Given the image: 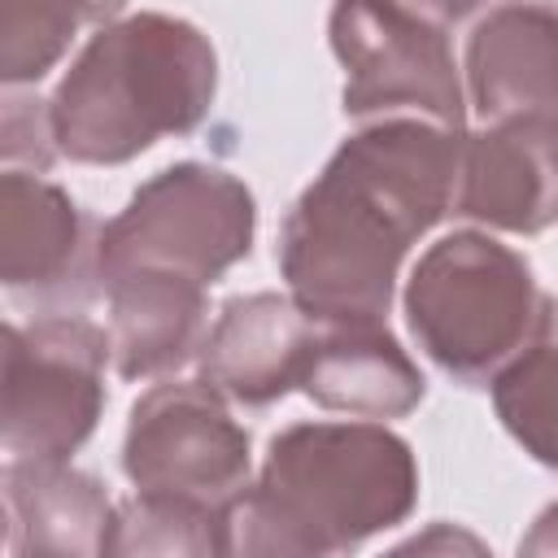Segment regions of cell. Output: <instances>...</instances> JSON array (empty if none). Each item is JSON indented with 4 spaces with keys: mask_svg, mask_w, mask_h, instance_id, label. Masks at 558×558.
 Instances as JSON below:
<instances>
[{
    "mask_svg": "<svg viewBox=\"0 0 558 558\" xmlns=\"http://www.w3.org/2000/svg\"><path fill=\"white\" fill-rule=\"evenodd\" d=\"M462 131L384 118L349 135L283 222L279 270L318 323H384L397 270L458 192Z\"/></svg>",
    "mask_w": 558,
    "mask_h": 558,
    "instance_id": "cell-1",
    "label": "cell"
},
{
    "mask_svg": "<svg viewBox=\"0 0 558 558\" xmlns=\"http://www.w3.org/2000/svg\"><path fill=\"white\" fill-rule=\"evenodd\" d=\"M414 497V453L388 427L296 423L231 506V554H340L401 523Z\"/></svg>",
    "mask_w": 558,
    "mask_h": 558,
    "instance_id": "cell-2",
    "label": "cell"
},
{
    "mask_svg": "<svg viewBox=\"0 0 558 558\" xmlns=\"http://www.w3.org/2000/svg\"><path fill=\"white\" fill-rule=\"evenodd\" d=\"M218 61L209 39L179 17L135 13L100 26L57 83V148L87 166H118L183 135L209 113Z\"/></svg>",
    "mask_w": 558,
    "mask_h": 558,
    "instance_id": "cell-3",
    "label": "cell"
},
{
    "mask_svg": "<svg viewBox=\"0 0 558 558\" xmlns=\"http://www.w3.org/2000/svg\"><path fill=\"white\" fill-rule=\"evenodd\" d=\"M418 349L462 384H493L554 331V301L532 266L480 231L432 244L405 288Z\"/></svg>",
    "mask_w": 558,
    "mask_h": 558,
    "instance_id": "cell-4",
    "label": "cell"
},
{
    "mask_svg": "<svg viewBox=\"0 0 558 558\" xmlns=\"http://www.w3.org/2000/svg\"><path fill=\"white\" fill-rule=\"evenodd\" d=\"M253 222V196L235 174L201 161L170 166L100 227V283L126 270H174L209 288L248 253Z\"/></svg>",
    "mask_w": 558,
    "mask_h": 558,
    "instance_id": "cell-5",
    "label": "cell"
},
{
    "mask_svg": "<svg viewBox=\"0 0 558 558\" xmlns=\"http://www.w3.org/2000/svg\"><path fill=\"white\" fill-rule=\"evenodd\" d=\"M109 331L78 314L4 327L0 445L9 462H65L105 405Z\"/></svg>",
    "mask_w": 558,
    "mask_h": 558,
    "instance_id": "cell-6",
    "label": "cell"
},
{
    "mask_svg": "<svg viewBox=\"0 0 558 558\" xmlns=\"http://www.w3.org/2000/svg\"><path fill=\"white\" fill-rule=\"evenodd\" d=\"M122 471L135 493L231 510L248 488V432L214 384H157L131 405Z\"/></svg>",
    "mask_w": 558,
    "mask_h": 558,
    "instance_id": "cell-7",
    "label": "cell"
},
{
    "mask_svg": "<svg viewBox=\"0 0 558 558\" xmlns=\"http://www.w3.org/2000/svg\"><path fill=\"white\" fill-rule=\"evenodd\" d=\"M331 48L344 65V113L418 109L462 131V83L445 31L405 0H336Z\"/></svg>",
    "mask_w": 558,
    "mask_h": 558,
    "instance_id": "cell-8",
    "label": "cell"
},
{
    "mask_svg": "<svg viewBox=\"0 0 558 558\" xmlns=\"http://www.w3.org/2000/svg\"><path fill=\"white\" fill-rule=\"evenodd\" d=\"M0 279L44 314H70L100 279L96 222L39 170L0 179Z\"/></svg>",
    "mask_w": 558,
    "mask_h": 558,
    "instance_id": "cell-9",
    "label": "cell"
},
{
    "mask_svg": "<svg viewBox=\"0 0 558 558\" xmlns=\"http://www.w3.org/2000/svg\"><path fill=\"white\" fill-rule=\"evenodd\" d=\"M323 323L301 310L296 296L248 292L222 305L201 344V379L227 401L270 405L288 388H301Z\"/></svg>",
    "mask_w": 558,
    "mask_h": 558,
    "instance_id": "cell-10",
    "label": "cell"
},
{
    "mask_svg": "<svg viewBox=\"0 0 558 558\" xmlns=\"http://www.w3.org/2000/svg\"><path fill=\"white\" fill-rule=\"evenodd\" d=\"M466 83L493 126L541 131L558 113V4L493 9L466 44Z\"/></svg>",
    "mask_w": 558,
    "mask_h": 558,
    "instance_id": "cell-11",
    "label": "cell"
},
{
    "mask_svg": "<svg viewBox=\"0 0 558 558\" xmlns=\"http://www.w3.org/2000/svg\"><path fill=\"white\" fill-rule=\"evenodd\" d=\"M9 554H109L118 506L105 484L65 462H4Z\"/></svg>",
    "mask_w": 558,
    "mask_h": 558,
    "instance_id": "cell-12",
    "label": "cell"
},
{
    "mask_svg": "<svg viewBox=\"0 0 558 558\" xmlns=\"http://www.w3.org/2000/svg\"><path fill=\"white\" fill-rule=\"evenodd\" d=\"M453 214L497 231H545L558 222V166L527 126H488L462 135Z\"/></svg>",
    "mask_w": 558,
    "mask_h": 558,
    "instance_id": "cell-13",
    "label": "cell"
},
{
    "mask_svg": "<svg viewBox=\"0 0 558 558\" xmlns=\"http://www.w3.org/2000/svg\"><path fill=\"white\" fill-rule=\"evenodd\" d=\"M109 349L122 379L179 371L205 344V283L174 270H126L105 283Z\"/></svg>",
    "mask_w": 558,
    "mask_h": 558,
    "instance_id": "cell-14",
    "label": "cell"
},
{
    "mask_svg": "<svg viewBox=\"0 0 558 558\" xmlns=\"http://www.w3.org/2000/svg\"><path fill=\"white\" fill-rule=\"evenodd\" d=\"M301 392L353 418H401L423 401V375L384 323H323Z\"/></svg>",
    "mask_w": 558,
    "mask_h": 558,
    "instance_id": "cell-15",
    "label": "cell"
},
{
    "mask_svg": "<svg viewBox=\"0 0 558 558\" xmlns=\"http://www.w3.org/2000/svg\"><path fill=\"white\" fill-rule=\"evenodd\" d=\"M126 0H0L4 83L44 78L83 26H109Z\"/></svg>",
    "mask_w": 558,
    "mask_h": 558,
    "instance_id": "cell-16",
    "label": "cell"
},
{
    "mask_svg": "<svg viewBox=\"0 0 558 558\" xmlns=\"http://www.w3.org/2000/svg\"><path fill=\"white\" fill-rule=\"evenodd\" d=\"M109 554H231V510L135 493L118 510Z\"/></svg>",
    "mask_w": 558,
    "mask_h": 558,
    "instance_id": "cell-17",
    "label": "cell"
},
{
    "mask_svg": "<svg viewBox=\"0 0 558 558\" xmlns=\"http://www.w3.org/2000/svg\"><path fill=\"white\" fill-rule=\"evenodd\" d=\"M493 405L506 432L558 471V344H536L493 379Z\"/></svg>",
    "mask_w": 558,
    "mask_h": 558,
    "instance_id": "cell-18",
    "label": "cell"
},
{
    "mask_svg": "<svg viewBox=\"0 0 558 558\" xmlns=\"http://www.w3.org/2000/svg\"><path fill=\"white\" fill-rule=\"evenodd\" d=\"M0 148L9 170H17L22 161L44 170L52 161L57 148V131H52V105L35 100V96H9L4 100V126H0Z\"/></svg>",
    "mask_w": 558,
    "mask_h": 558,
    "instance_id": "cell-19",
    "label": "cell"
},
{
    "mask_svg": "<svg viewBox=\"0 0 558 558\" xmlns=\"http://www.w3.org/2000/svg\"><path fill=\"white\" fill-rule=\"evenodd\" d=\"M519 554H558V506H549L532 523V532L519 541Z\"/></svg>",
    "mask_w": 558,
    "mask_h": 558,
    "instance_id": "cell-20",
    "label": "cell"
},
{
    "mask_svg": "<svg viewBox=\"0 0 558 558\" xmlns=\"http://www.w3.org/2000/svg\"><path fill=\"white\" fill-rule=\"evenodd\" d=\"M449 545H453V549H458V545H462V549H480V541H475V536H458V532L449 536V527H440V523H436L427 536H414V541H405L401 549H449Z\"/></svg>",
    "mask_w": 558,
    "mask_h": 558,
    "instance_id": "cell-21",
    "label": "cell"
},
{
    "mask_svg": "<svg viewBox=\"0 0 558 558\" xmlns=\"http://www.w3.org/2000/svg\"><path fill=\"white\" fill-rule=\"evenodd\" d=\"M423 13H436V17H466V13H475L480 4H488V0H414Z\"/></svg>",
    "mask_w": 558,
    "mask_h": 558,
    "instance_id": "cell-22",
    "label": "cell"
},
{
    "mask_svg": "<svg viewBox=\"0 0 558 558\" xmlns=\"http://www.w3.org/2000/svg\"><path fill=\"white\" fill-rule=\"evenodd\" d=\"M536 135H541V144H545V153H549V161L558 166V113H554V118H549V122H545V126H541Z\"/></svg>",
    "mask_w": 558,
    "mask_h": 558,
    "instance_id": "cell-23",
    "label": "cell"
}]
</instances>
